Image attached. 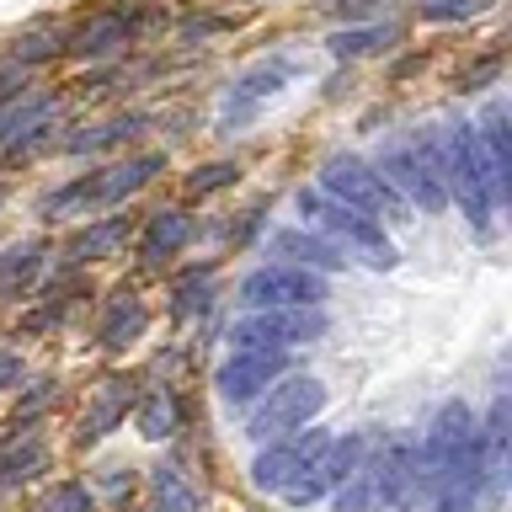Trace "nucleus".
<instances>
[{
    "label": "nucleus",
    "mask_w": 512,
    "mask_h": 512,
    "mask_svg": "<svg viewBox=\"0 0 512 512\" xmlns=\"http://www.w3.org/2000/svg\"><path fill=\"white\" fill-rule=\"evenodd\" d=\"M160 166H166V155H134V160H112L102 171H86L75 176V182L54 187L48 198L38 203L43 219H70V214H86V208H118L128 203L139 187H150Z\"/></svg>",
    "instance_id": "nucleus-1"
},
{
    "label": "nucleus",
    "mask_w": 512,
    "mask_h": 512,
    "mask_svg": "<svg viewBox=\"0 0 512 512\" xmlns=\"http://www.w3.org/2000/svg\"><path fill=\"white\" fill-rule=\"evenodd\" d=\"M438 176H443V192L464 208V219H470L480 235H491L496 187H491V176H486L480 139H475L470 123H454L448 134H438Z\"/></svg>",
    "instance_id": "nucleus-2"
},
{
    "label": "nucleus",
    "mask_w": 512,
    "mask_h": 512,
    "mask_svg": "<svg viewBox=\"0 0 512 512\" xmlns=\"http://www.w3.org/2000/svg\"><path fill=\"white\" fill-rule=\"evenodd\" d=\"M299 214L310 219V224H320L336 246L342 251H352L358 262H368L374 272H390L400 256H395V246H390V235H384V224L374 219V214H363V208H352V203H336L331 192H320V187H304L299 192Z\"/></svg>",
    "instance_id": "nucleus-3"
},
{
    "label": "nucleus",
    "mask_w": 512,
    "mask_h": 512,
    "mask_svg": "<svg viewBox=\"0 0 512 512\" xmlns=\"http://www.w3.org/2000/svg\"><path fill=\"white\" fill-rule=\"evenodd\" d=\"M320 192H331L336 203H352V208H363V214H374V219H390V224L416 219L411 203L358 155H326L320 160Z\"/></svg>",
    "instance_id": "nucleus-4"
},
{
    "label": "nucleus",
    "mask_w": 512,
    "mask_h": 512,
    "mask_svg": "<svg viewBox=\"0 0 512 512\" xmlns=\"http://www.w3.org/2000/svg\"><path fill=\"white\" fill-rule=\"evenodd\" d=\"M374 171H379L411 208L438 214V208L448 203L443 176H438V139H411V144L395 139V144H384L379 160H374Z\"/></svg>",
    "instance_id": "nucleus-5"
},
{
    "label": "nucleus",
    "mask_w": 512,
    "mask_h": 512,
    "mask_svg": "<svg viewBox=\"0 0 512 512\" xmlns=\"http://www.w3.org/2000/svg\"><path fill=\"white\" fill-rule=\"evenodd\" d=\"M320 406H326V384H320L315 374H283V384L272 379L262 400H256L251 422H246V438H283V432L304 427L310 416H320Z\"/></svg>",
    "instance_id": "nucleus-6"
},
{
    "label": "nucleus",
    "mask_w": 512,
    "mask_h": 512,
    "mask_svg": "<svg viewBox=\"0 0 512 512\" xmlns=\"http://www.w3.org/2000/svg\"><path fill=\"white\" fill-rule=\"evenodd\" d=\"M326 310L320 304H294V310H251L246 320H235L230 342L235 347H299V342H320L326 336Z\"/></svg>",
    "instance_id": "nucleus-7"
},
{
    "label": "nucleus",
    "mask_w": 512,
    "mask_h": 512,
    "mask_svg": "<svg viewBox=\"0 0 512 512\" xmlns=\"http://www.w3.org/2000/svg\"><path fill=\"white\" fill-rule=\"evenodd\" d=\"M240 304L246 310H294V304H326V278L315 267L299 262H278L262 267L240 283Z\"/></svg>",
    "instance_id": "nucleus-8"
},
{
    "label": "nucleus",
    "mask_w": 512,
    "mask_h": 512,
    "mask_svg": "<svg viewBox=\"0 0 512 512\" xmlns=\"http://www.w3.org/2000/svg\"><path fill=\"white\" fill-rule=\"evenodd\" d=\"M326 443H331L326 427H310V432H299V438H288V443H272L267 454L251 459V486H256V491H283V486H294L304 470H315V464H320Z\"/></svg>",
    "instance_id": "nucleus-9"
},
{
    "label": "nucleus",
    "mask_w": 512,
    "mask_h": 512,
    "mask_svg": "<svg viewBox=\"0 0 512 512\" xmlns=\"http://www.w3.org/2000/svg\"><path fill=\"white\" fill-rule=\"evenodd\" d=\"M299 70H304V64L288 59V54H272V59H262V64H251V70L230 86V96H224V134H235V128L246 123L256 107L272 102V96L288 86V80H299Z\"/></svg>",
    "instance_id": "nucleus-10"
},
{
    "label": "nucleus",
    "mask_w": 512,
    "mask_h": 512,
    "mask_svg": "<svg viewBox=\"0 0 512 512\" xmlns=\"http://www.w3.org/2000/svg\"><path fill=\"white\" fill-rule=\"evenodd\" d=\"M288 374V358L283 352H272V347H235V358H224L219 363V395L224 400H251V395H262L272 379H283Z\"/></svg>",
    "instance_id": "nucleus-11"
},
{
    "label": "nucleus",
    "mask_w": 512,
    "mask_h": 512,
    "mask_svg": "<svg viewBox=\"0 0 512 512\" xmlns=\"http://www.w3.org/2000/svg\"><path fill=\"white\" fill-rule=\"evenodd\" d=\"M134 32H139V22L128 11H96L75 32H64V54H75V59H107V54H118L123 43H134Z\"/></svg>",
    "instance_id": "nucleus-12"
},
{
    "label": "nucleus",
    "mask_w": 512,
    "mask_h": 512,
    "mask_svg": "<svg viewBox=\"0 0 512 512\" xmlns=\"http://www.w3.org/2000/svg\"><path fill=\"white\" fill-rule=\"evenodd\" d=\"M128 406H134V384L118 379V374L102 379V384H96V395L86 400V416H80V443H86V448L102 443L107 432L128 416Z\"/></svg>",
    "instance_id": "nucleus-13"
},
{
    "label": "nucleus",
    "mask_w": 512,
    "mask_h": 512,
    "mask_svg": "<svg viewBox=\"0 0 512 512\" xmlns=\"http://www.w3.org/2000/svg\"><path fill=\"white\" fill-rule=\"evenodd\" d=\"M187 240H192V214L187 208H155L150 224L139 230V262H150V267L171 262Z\"/></svg>",
    "instance_id": "nucleus-14"
},
{
    "label": "nucleus",
    "mask_w": 512,
    "mask_h": 512,
    "mask_svg": "<svg viewBox=\"0 0 512 512\" xmlns=\"http://www.w3.org/2000/svg\"><path fill=\"white\" fill-rule=\"evenodd\" d=\"M128 235H134V219L128 214H107V219H96L86 224L70 246H64V256H70L75 267H86V262H107V256H118L128 246Z\"/></svg>",
    "instance_id": "nucleus-15"
},
{
    "label": "nucleus",
    "mask_w": 512,
    "mask_h": 512,
    "mask_svg": "<svg viewBox=\"0 0 512 512\" xmlns=\"http://www.w3.org/2000/svg\"><path fill=\"white\" fill-rule=\"evenodd\" d=\"M272 251H278V256H294L299 267H315V272L347 267V251L336 246V240L310 235V230H278V235H272Z\"/></svg>",
    "instance_id": "nucleus-16"
},
{
    "label": "nucleus",
    "mask_w": 512,
    "mask_h": 512,
    "mask_svg": "<svg viewBox=\"0 0 512 512\" xmlns=\"http://www.w3.org/2000/svg\"><path fill=\"white\" fill-rule=\"evenodd\" d=\"M144 326H150V310L134 299V294H118L107 304V315H102V331H96V342H102L107 352H123V347H134Z\"/></svg>",
    "instance_id": "nucleus-17"
},
{
    "label": "nucleus",
    "mask_w": 512,
    "mask_h": 512,
    "mask_svg": "<svg viewBox=\"0 0 512 512\" xmlns=\"http://www.w3.org/2000/svg\"><path fill=\"white\" fill-rule=\"evenodd\" d=\"M214 294H219L214 267H182V272L171 278V315H176V320H187V315L214 310Z\"/></svg>",
    "instance_id": "nucleus-18"
},
{
    "label": "nucleus",
    "mask_w": 512,
    "mask_h": 512,
    "mask_svg": "<svg viewBox=\"0 0 512 512\" xmlns=\"http://www.w3.org/2000/svg\"><path fill=\"white\" fill-rule=\"evenodd\" d=\"M144 128V112H123V118H107L96 128H80V134L64 139V150L70 155H102V150H118V144H128Z\"/></svg>",
    "instance_id": "nucleus-19"
},
{
    "label": "nucleus",
    "mask_w": 512,
    "mask_h": 512,
    "mask_svg": "<svg viewBox=\"0 0 512 512\" xmlns=\"http://www.w3.org/2000/svg\"><path fill=\"white\" fill-rule=\"evenodd\" d=\"M59 112V96L54 91H32V96H11L6 107H0V144L16 139V134H27V128H38L48 123Z\"/></svg>",
    "instance_id": "nucleus-20"
},
{
    "label": "nucleus",
    "mask_w": 512,
    "mask_h": 512,
    "mask_svg": "<svg viewBox=\"0 0 512 512\" xmlns=\"http://www.w3.org/2000/svg\"><path fill=\"white\" fill-rule=\"evenodd\" d=\"M43 240H16L11 251H0V294H22L32 278H43Z\"/></svg>",
    "instance_id": "nucleus-21"
},
{
    "label": "nucleus",
    "mask_w": 512,
    "mask_h": 512,
    "mask_svg": "<svg viewBox=\"0 0 512 512\" xmlns=\"http://www.w3.org/2000/svg\"><path fill=\"white\" fill-rule=\"evenodd\" d=\"M400 43V27L384 22V27H342L331 38V54L336 59H368V54H390Z\"/></svg>",
    "instance_id": "nucleus-22"
},
{
    "label": "nucleus",
    "mask_w": 512,
    "mask_h": 512,
    "mask_svg": "<svg viewBox=\"0 0 512 512\" xmlns=\"http://www.w3.org/2000/svg\"><path fill=\"white\" fill-rule=\"evenodd\" d=\"M182 427V400H176L171 390H150L139 400V432L144 438H171V432Z\"/></svg>",
    "instance_id": "nucleus-23"
},
{
    "label": "nucleus",
    "mask_w": 512,
    "mask_h": 512,
    "mask_svg": "<svg viewBox=\"0 0 512 512\" xmlns=\"http://www.w3.org/2000/svg\"><path fill=\"white\" fill-rule=\"evenodd\" d=\"M48 464V448L38 438H22V443H11L6 454H0V491H11V486H22V480H32Z\"/></svg>",
    "instance_id": "nucleus-24"
},
{
    "label": "nucleus",
    "mask_w": 512,
    "mask_h": 512,
    "mask_svg": "<svg viewBox=\"0 0 512 512\" xmlns=\"http://www.w3.org/2000/svg\"><path fill=\"white\" fill-rule=\"evenodd\" d=\"M150 491L160 512H203V496L182 480V470H171V464H160V470H150Z\"/></svg>",
    "instance_id": "nucleus-25"
},
{
    "label": "nucleus",
    "mask_w": 512,
    "mask_h": 512,
    "mask_svg": "<svg viewBox=\"0 0 512 512\" xmlns=\"http://www.w3.org/2000/svg\"><path fill=\"white\" fill-rule=\"evenodd\" d=\"M54 54H64V32L59 27H32V32H22V38L11 43L16 70H27V64H38V59H54Z\"/></svg>",
    "instance_id": "nucleus-26"
},
{
    "label": "nucleus",
    "mask_w": 512,
    "mask_h": 512,
    "mask_svg": "<svg viewBox=\"0 0 512 512\" xmlns=\"http://www.w3.org/2000/svg\"><path fill=\"white\" fill-rule=\"evenodd\" d=\"M235 182H240L235 160H208V166H198L187 176V192H192V198H203V192H219V187H235Z\"/></svg>",
    "instance_id": "nucleus-27"
},
{
    "label": "nucleus",
    "mask_w": 512,
    "mask_h": 512,
    "mask_svg": "<svg viewBox=\"0 0 512 512\" xmlns=\"http://www.w3.org/2000/svg\"><path fill=\"white\" fill-rule=\"evenodd\" d=\"M38 512H91V491L80 486V480H59V486L43 491Z\"/></svg>",
    "instance_id": "nucleus-28"
},
{
    "label": "nucleus",
    "mask_w": 512,
    "mask_h": 512,
    "mask_svg": "<svg viewBox=\"0 0 512 512\" xmlns=\"http://www.w3.org/2000/svg\"><path fill=\"white\" fill-rule=\"evenodd\" d=\"M491 0H422V22H470Z\"/></svg>",
    "instance_id": "nucleus-29"
},
{
    "label": "nucleus",
    "mask_w": 512,
    "mask_h": 512,
    "mask_svg": "<svg viewBox=\"0 0 512 512\" xmlns=\"http://www.w3.org/2000/svg\"><path fill=\"white\" fill-rule=\"evenodd\" d=\"M496 75H502V54H491V59H480V64H470V70L459 75V91H480V86H491Z\"/></svg>",
    "instance_id": "nucleus-30"
},
{
    "label": "nucleus",
    "mask_w": 512,
    "mask_h": 512,
    "mask_svg": "<svg viewBox=\"0 0 512 512\" xmlns=\"http://www.w3.org/2000/svg\"><path fill=\"white\" fill-rule=\"evenodd\" d=\"M11 150H6V160H27V155H38L43 144H48V123H38V128H27V134H16V139H6Z\"/></svg>",
    "instance_id": "nucleus-31"
},
{
    "label": "nucleus",
    "mask_w": 512,
    "mask_h": 512,
    "mask_svg": "<svg viewBox=\"0 0 512 512\" xmlns=\"http://www.w3.org/2000/svg\"><path fill=\"white\" fill-rule=\"evenodd\" d=\"M16 379H22V358H16V352H0V390L16 384Z\"/></svg>",
    "instance_id": "nucleus-32"
},
{
    "label": "nucleus",
    "mask_w": 512,
    "mask_h": 512,
    "mask_svg": "<svg viewBox=\"0 0 512 512\" xmlns=\"http://www.w3.org/2000/svg\"><path fill=\"white\" fill-rule=\"evenodd\" d=\"M374 11V0H331V16H363Z\"/></svg>",
    "instance_id": "nucleus-33"
},
{
    "label": "nucleus",
    "mask_w": 512,
    "mask_h": 512,
    "mask_svg": "<svg viewBox=\"0 0 512 512\" xmlns=\"http://www.w3.org/2000/svg\"><path fill=\"white\" fill-rule=\"evenodd\" d=\"M16 91H22V86H16V75H0V102H11Z\"/></svg>",
    "instance_id": "nucleus-34"
}]
</instances>
